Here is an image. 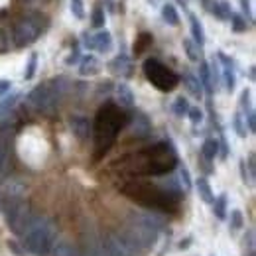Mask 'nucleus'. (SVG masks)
Instances as JSON below:
<instances>
[{
	"mask_svg": "<svg viewBox=\"0 0 256 256\" xmlns=\"http://www.w3.org/2000/svg\"><path fill=\"white\" fill-rule=\"evenodd\" d=\"M178 154L172 144L158 142L154 146L142 148L134 154H128L122 160L114 162V168L122 174L132 178H144V176H166L176 170L178 166Z\"/></svg>",
	"mask_w": 256,
	"mask_h": 256,
	"instance_id": "f257e3e1",
	"label": "nucleus"
},
{
	"mask_svg": "<svg viewBox=\"0 0 256 256\" xmlns=\"http://www.w3.org/2000/svg\"><path fill=\"white\" fill-rule=\"evenodd\" d=\"M130 122V116L126 112L114 104V102H104L95 116L93 124V140H95V152H93V162L102 160L108 150L114 146L120 130Z\"/></svg>",
	"mask_w": 256,
	"mask_h": 256,
	"instance_id": "f03ea898",
	"label": "nucleus"
},
{
	"mask_svg": "<svg viewBox=\"0 0 256 256\" xmlns=\"http://www.w3.org/2000/svg\"><path fill=\"white\" fill-rule=\"evenodd\" d=\"M120 193L126 195L128 199L136 201L138 205L158 209L164 213H176L180 209V197L176 193L168 192L146 180H136V178L128 180L120 186Z\"/></svg>",
	"mask_w": 256,
	"mask_h": 256,
	"instance_id": "7ed1b4c3",
	"label": "nucleus"
},
{
	"mask_svg": "<svg viewBox=\"0 0 256 256\" xmlns=\"http://www.w3.org/2000/svg\"><path fill=\"white\" fill-rule=\"evenodd\" d=\"M48 28V18L42 14V12H36L30 10L26 14L20 16V20L16 22L14 26V42H16V48H24V46H30L34 44L40 34Z\"/></svg>",
	"mask_w": 256,
	"mask_h": 256,
	"instance_id": "20e7f679",
	"label": "nucleus"
},
{
	"mask_svg": "<svg viewBox=\"0 0 256 256\" xmlns=\"http://www.w3.org/2000/svg\"><path fill=\"white\" fill-rule=\"evenodd\" d=\"M142 69H144L146 79H148L158 91H162V93H170V91H174V89L180 85L178 73H174L168 65H164L162 62L154 60V58L146 60L144 65H142Z\"/></svg>",
	"mask_w": 256,
	"mask_h": 256,
	"instance_id": "39448f33",
	"label": "nucleus"
},
{
	"mask_svg": "<svg viewBox=\"0 0 256 256\" xmlns=\"http://www.w3.org/2000/svg\"><path fill=\"white\" fill-rule=\"evenodd\" d=\"M209 12L215 14L217 18H221V20H230V16H232L230 2H228V0H211Z\"/></svg>",
	"mask_w": 256,
	"mask_h": 256,
	"instance_id": "423d86ee",
	"label": "nucleus"
},
{
	"mask_svg": "<svg viewBox=\"0 0 256 256\" xmlns=\"http://www.w3.org/2000/svg\"><path fill=\"white\" fill-rule=\"evenodd\" d=\"M162 18L170 26H180V14H178V10H176V6L172 2H166L162 6Z\"/></svg>",
	"mask_w": 256,
	"mask_h": 256,
	"instance_id": "0eeeda50",
	"label": "nucleus"
},
{
	"mask_svg": "<svg viewBox=\"0 0 256 256\" xmlns=\"http://www.w3.org/2000/svg\"><path fill=\"white\" fill-rule=\"evenodd\" d=\"M91 48H95L98 52H106V50H110V34L108 32H98L91 40Z\"/></svg>",
	"mask_w": 256,
	"mask_h": 256,
	"instance_id": "6e6552de",
	"label": "nucleus"
},
{
	"mask_svg": "<svg viewBox=\"0 0 256 256\" xmlns=\"http://www.w3.org/2000/svg\"><path fill=\"white\" fill-rule=\"evenodd\" d=\"M152 42H154V38L150 34H140L136 38V44H134V56H142L152 46Z\"/></svg>",
	"mask_w": 256,
	"mask_h": 256,
	"instance_id": "1a4fd4ad",
	"label": "nucleus"
},
{
	"mask_svg": "<svg viewBox=\"0 0 256 256\" xmlns=\"http://www.w3.org/2000/svg\"><path fill=\"white\" fill-rule=\"evenodd\" d=\"M190 22H192V36H193V40L197 42V46H203V42H205V34H203V26H201L199 18H197L195 14H190Z\"/></svg>",
	"mask_w": 256,
	"mask_h": 256,
	"instance_id": "9d476101",
	"label": "nucleus"
},
{
	"mask_svg": "<svg viewBox=\"0 0 256 256\" xmlns=\"http://www.w3.org/2000/svg\"><path fill=\"white\" fill-rule=\"evenodd\" d=\"M71 128H73V132H75L79 138H85L87 132H89V122H87L83 116H77V118H71Z\"/></svg>",
	"mask_w": 256,
	"mask_h": 256,
	"instance_id": "9b49d317",
	"label": "nucleus"
},
{
	"mask_svg": "<svg viewBox=\"0 0 256 256\" xmlns=\"http://www.w3.org/2000/svg\"><path fill=\"white\" fill-rule=\"evenodd\" d=\"M91 24H93L95 28H100V26H104V10H102L100 2H98L95 8H93V14H91Z\"/></svg>",
	"mask_w": 256,
	"mask_h": 256,
	"instance_id": "f8f14e48",
	"label": "nucleus"
},
{
	"mask_svg": "<svg viewBox=\"0 0 256 256\" xmlns=\"http://www.w3.org/2000/svg\"><path fill=\"white\" fill-rule=\"evenodd\" d=\"M69 8L75 18H79V20L85 18V2L83 0H69Z\"/></svg>",
	"mask_w": 256,
	"mask_h": 256,
	"instance_id": "ddd939ff",
	"label": "nucleus"
},
{
	"mask_svg": "<svg viewBox=\"0 0 256 256\" xmlns=\"http://www.w3.org/2000/svg\"><path fill=\"white\" fill-rule=\"evenodd\" d=\"M81 73H83V75H93V73H98V64H96L95 58H87V60L81 64Z\"/></svg>",
	"mask_w": 256,
	"mask_h": 256,
	"instance_id": "4468645a",
	"label": "nucleus"
},
{
	"mask_svg": "<svg viewBox=\"0 0 256 256\" xmlns=\"http://www.w3.org/2000/svg\"><path fill=\"white\" fill-rule=\"evenodd\" d=\"M118 98H120V104H124V106L132 104V93H130V89H128L126 85L118 87Z\"/></svg>",
	"mask_w": 256,
	"mask_h": 256,
	"instance_id": "2eb2a0df",
	"label": "nucleus"
},
{
	"mask_svg": "<svg viewBox=\"0 0 256 256\" xmlns=\"http://www.w3.org/2000/svg\"><path fill=\"white\" fill-rule=\"evenodd\" d=\"M230 20H232V28H234V32H244V30H246V20H244L240 14H232Z\"/></svg>",
	"mask_w": 256,
	"mask_h": 256,
	"instance_id": "dca6fc26",
	"label": "nucleus"
},
{
	"mask_svg": "<svg viewBox=\"0 0 256 256\" xmlns=\"http://www.w3.org/2000/svg\"><path fill=\"white\" fill-rule=\"evenodd\" d=\"M203 152H205V156H207V158H213V156L217 154V142L207 140V142H205V146H203Z\"/></svg>",
	"mask_w": 256,
	"mask_h": 256,
	"instance_id": "f3484780",
	"label": "nucleus"
},
{
	"mask_svg": "<svg viewBox=\"0 0 256 256\" xmlns=\"http://www.w3.org/2000/svg\"><path fill=\"white\" fill-rule=\"evenodd\" d=\"M190 108H188V100L186 98H178V102H176V112L178 114H186Z\"/></svg>",
	"mask_w": 256,
	"mask_h": 256,
	"instance_id": "a211bd4d",
	"label": "nucleus"
},
{
	"mask_svg": "<svg viewBox=\"0 0 256 256\" xmlns=\"http://www.w3.org/2000/svg\"><path fill=\"white\" fill-rule=\"evenodd\" d=\"M186 48H188V52H190L188 56L192 58L193 62H197V60H199V54H197V52H199V48H195L192 42H186Z\"/></svg>",
	"mask_w": 256,
	"mask_h": 256,
	"instance_id": "6ab92c4d",
	"label": "nucleus"
},
{
	"mask_svg": "<svg viewBox=\"0 0 256 256\" xmlns=\"http://www.w3.org/2000/svg\"><path fill=\"white\" fill-rule=\"evenodd\" d=\"M188 87H190V91H192L193 95H201V87L197 85V81H193V79H188Z\"/></svg>",
	"mask_w": 256,
	"mask_h": 256,
	"instance_id": "aec40b11",
	"label": "nucleus"
},
{
	"mask_svg": "<svg viewBox=\"0 0 256 256\" xmlns=\"http://www.w3.org/2000/svg\"><path fill=\"white\" fill-rule=\"evenodd\" d=\"M240 8H242V12L252 20V10H250V0H240Z\"/></svg>",
	"mask_w": 256,
	"mask_h": 256,
	"instance_id": "412c9836",
	"label": "nucleus"
},
{
	"mask_svg": "<svg viewBox=\"0 0 256 256\" xmlns=\"http://www.w3.org/2000/svg\"><path fill=\"white\" fill-rule=\"evenodd\" d=\"M34 71H36V56H32V60H30V65H28V71H26V79H30V77H32Z\"/></svg>",
	"mask_w": 256,
	"mask_h": 256,
	"instance_id": "4be33fe9",
	"label": "nucleus"
},
{
	"mask_svg": "<svg viewBox=\"0 0 256 256\" xmlns=\"http://www.w3.org/2000/svg\"><path fill=\"white\" fill-rule=\"evenodd\" d=\"M190 114H192L193 122H199V120H201V110H197V108H192V110H190Z\"/></svg>",
	"mask_w": 256,
	"mask_h": 256,
	"instance_id": "5701e85b",
	"label": "nucleus"
},
{
	"mask_svg": "<svg viewBox=\"0 0 256 256\" xmlns=\"http://www.w3.org/2000/svg\"><path fill=\"white\" fill-rule=\"evenodd\" d=\"M8 87H10V83H8V81H2V83H0V93H4Z\"/></svg>",
	"mask_w": 256,
	"mask_h": 256,
	"instance_id": "b1692460",
	"label": "nucleus"
},
{
	"mask_svg": "<svg viewBox=\"0 0 256 256\" xmlns=\"http://www.w3.org/2000/svg\"><path fill=\"white\" fill-rule=\"evenodd\" d=\"M20 2H26V4H32V2H38V0H20Z\"/></svg>",
	"mask_w": 256,
	"mask_h": 256,
	"instance_id": "393cba45",
	"label": "nucleus"
}]
</instances>
